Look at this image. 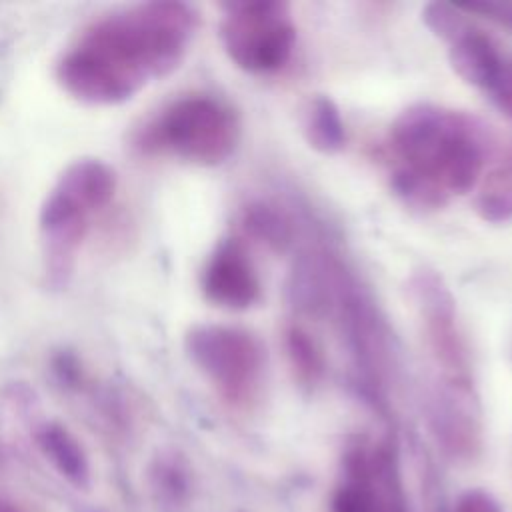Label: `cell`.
Listing matches in <instances>:
<instances>
[{"label": "cell", "instance_id": "1", "mask_svg": "<svg viewBox=\"0 0 512 512\" xmlns=\"http://www.w3.org/2000/svg\"><path fill=\"white\" fill-rule=\"evenodd\" d=\"M196 14L182 2H148L94 20L58 66L66 92L88 104H120L182 62Z\"/></svg>", "mask_w": 512, "mask_h": 512}, {"label": "cell", "instance_id": "2", "mask_svg": "<svg viewBox=\"0 0 512 512\" xmlns=\"http://www.w3.org/2000/svg\"><path fill=\"white\" fill-rule=\"evenodd\" d=\"M390 148L398 160L392 172L396 194L416 208H438L480 182L486 134L464 112L416 104L392 124Z\"/></svg>", "mask_w": 512, "mask_h": 512}, {"label": "cell", "instance_id": "3", "mask_svg": "<svg viewBox=\"0 0 512 512\" xmlns=\"http://www.w3.org/2000/svg\"><path fill=\"white\" fill-rule=\"evenodd\" d=\"M240 124L224 102L194 94L172 102L140 136L142 150L172 152L188 162L216 166L230 158L238 144Z\"/></svg>", "mask_w": 512, "mask_h": 512}, {"label": "cell", "instance_id": "4", "mask_svg": "<svg viewBox=\"0 0 512 512\" xmlns=\"http://www.w3.org/2000/svg\"><path fill=\"white\" fill-rule=\"evenodd\" d=\"M220 40L228 58L252 74L280 70L294 48L296 26L280 0L224 4Z\"/></svg>", "mask_w": 512, "mask_h": 512}, {"label": "cell", "instance_id": "5", "mask_svg": "<svg viewBox=\"0 0 512 512\" xmlns=\"http://www.w3.org/2000/svg\"><path fill=\"white\" fill-rule=\"evenodd\" d=\"M184 348L226 400L244 402L252 396L264 368V348L254 334L236 326L198 324L188 330Z\"/></svg>", "mask_w": 512, "mask_h": 512}, {"label": "cell", "instance_id": "6", "mask_svg": "<svg viewBox=\"0 0 512 512\" xmlns=\"http://www.w3.org/2000/svg\"><path fill=\"white\" fill-rule=\"evenodd\" d=\"M412 298L424 322V334L432 356L448 380H470L468 356L456 322L452 294L432 272H420L410 284Z\"/></svg>", "mask_w": 512, "mask_h": 512}, {"label": "cell", "instance_id": "7", "mask_svg": "<svg viewBox=\"0 0 512 512\" xmlns=\"http://www.w3.org/2000/svg\"><path fill=\"white\" fill-rule=\"evenodd\" d=\"M204 296L222 308L244 310L260 298V280L246 248L238 240L216 246L202 274Z\"/></svg>", "mask_w": 512, "mask_h": 512}, {"label": "cell", "instance_id": "8", "mask_svg": "<svg viewBox=\"0 0 512 512\" xmlns=\"http://www.w3.org/2000/svg\"><path fill=\"white\" fill-rule=\"evenodd\" d=\"M448 58L454 72L464 82L486 92L498 76L506 54L500 52L498 44L488 34L472 26L460 38L450 42Z\"/></svg>", "mask_w": 512, "mask_h": 512}, {"label": "cell", "instance_id": "9", "mask_svg": "<svg viewBox=\"0 0 512 512\" xmlns=\"http://www.w3.org/2000/svg\"><path fill=\"white\" fill-rule=\"evenodd\" d=\"M56 188L76 200L90 214L110 204L116 192L114 170L96 158H82L64 168Z\"/></svg>", "mask_w": 512, "mask_h": 512}, {"label": "cell", "instance_id": "10", "mask_svg": "<svg viewBox=\"0 0 512 512\" xmlns=\"http://www.w3.org/2000/svg\"><path fill=\"white\" fill-rule=\"evenodd\" d=\"M40 452L76 488L90 484V462L76 436L58 422H44L34 432Z\"/></svg>", "mask_w": 512, "mask_h": 512}, {"label": "cell", "instance_id": "11", "mask_svg": "<svg viewBox=\"0 0 512 512\" xmlns=\"http://www.w3.org/2000/svg\"><path fill=\"white\" fill-rule=\"evenodd\" d=\"M302 126L308 144L322 154H334L346 144L344 120L328 96H314L308 102Z\"/></svg>", "mask_w": 512, "mask_h": 512}, {"label": "cell", "instance_id": "12", "mask_svg": "<svg viewBox=\"0 0 512 512\" xmlns=\"http://www.w3.org/2000/svg\"><path fill=\"white\" fill-rule=\"evenodd\" d=\"M474 206L484 222L504 224L512 220V162L492 168L482 178Z\"/></svg>", "mask_w": 512, "mask_h": 512}, {"label": "cell", "instance_id": "13", "mask_svg": "<svg viewBox=\"0 0 512 512\" xmlns=\"http://www.w3.org/2000/svg\"><path fill=\"white\" fill-rule=\"evenodd\" d=\"M244 230L274 250H284L292 240L290 220L272 206L256 204L244 212Z\"/></svg>", "mask_w": 512, "mask_h": 512}, {"label": "cell", "instance_id": "14", "mask_svg": "<svg viewBox=\"0 0 512 512\" xmlns=\"http://www.w3.org/2000/svg\"><path fill=\"white\" fill-rule=\"evenodd\" d=\"M286 354L294 376L302 384H314L322 376L324 360L316 340L300 326H292L286 330Z\"/></svg>", "mask_w": 512, "mask_h": 512}, {"label": "cell", "instance_id": "15", "mask_svg": "<svg viewBox=\"0 0 512 512\" xmlns=\"http://www.w3.org/2000/svg\"><path fill=\"white\" fill-rule=\"evenodd\" d=\"M422 20L438 38L448 44L472 28L468 14L462 8L446 2L426 4L422 8Z\"/></svg>", "mask_w": 512, "mask_h": 512}, {"label": "cell", "instance_id": "16", "mask_svg": "<svg viewBox=\"0 0 512 512\" xmlns=\"http://www.w3.org/2000/svg\"><path fill=\"white\" fill-rule=\"evenodd\" d=\"M150 486L158 500H174L176 494L184 488V476L172 458H156L150 468Z\"/></svg>", "mask_w": 512, "mask_h": 512}, {"label": "cell", "instance_id": "17", "mask_svg": "<svg viewBox=\"0 0 512 512\" xmlns=\"http://www.w3.org/2000/svg\"><path fill=\"white\" fill-rule=\"evenodd\" d=\"M486 94H490V98L494 100V104L508 116H512V58L506 56L498 76L494 78V82L490 84V88L486 90Z\"/></svg>", "mask_w": 512, "mask_h": 512}, {"label": "cell", "instance_id": "18", "mask_svg": "<svg viewBox=\"0 0 512 512\" xmlns=\"http://www.w3.org/2000/svg\"><path fill=\"white\" fill-rule=\"evenodd\" d=\"M458 6L466 14H480L512 30V2H472V4H458Z\"/></svg>", "mask_w": 512, "mask_h": 512}, {"label": "cell", "instance_id": "19", "mask_svg": "<svg viewBox=\"0 0 512 512\" xmlns=\"http://www.w3.org/2000/svg\"><path fill=\"white\" fill-rule=\"evenodd\" d=\"M52 370L56 372L58 380L64 384V386H70V388H78L82 384V366L78 364L76 356L72 354H58L54 360H52Z\"/></svg>", "mask_w": 512, "mask_h": 512}, {"label": "cell", "instance_id": "20", "mask_svg": "<svg viewBox=\"0 0 512 512\" xmlns=\"http://www.w3.org/2000/svg\"><path fill=\"white\" fill-rule=\"evenodd\" d=\"M0 512H18L12 504H8V502H4V500H0Z\"/></svg>", "mask_w": 512, "mask_h": 512}, {"label": "cell", "instance_id": "21", "mask_svg": "<svg viewBox=\"0 0 512 512\" xmlns=\"http://www.w3.org/2000/svg\"><path fill=\"white\" fill-rule=\"evenodd\" d=\"M0 460H2V452H0Z\"/></svg>", "mask_w": 512, "mask_h": 512}]
</instances>
